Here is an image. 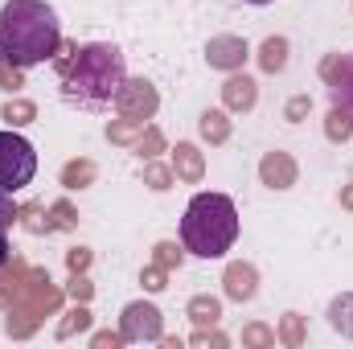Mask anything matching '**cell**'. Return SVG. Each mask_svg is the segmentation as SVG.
I'll return each instance as SVG.
<instances>
[{
    "mask_svg": "<svg viewBox=\"0 0 353 349\" xmlns=\"http://www.w3.org/2000/svg\"><path fill=\"white\" fill-rule=\"evenodd\" d=\"M54 70L62 79V94L79 107H103L111 103L119 87L128 83V70H123V54L107 41H94V46H58L54 54Z\"/></svg>",
    "mask_w": 353,
    "mask_h": 349,
    "instance_id": "cell-1",
    "label": "cell"
},
{
    "mask_svg": "<svg viewBox=\"0 0 353 349\" xmlns=\"http://www.w3.org/2000/svg\"><path fill=\"white\" fill-rule=\"evenodd\" d=\"M62 46L58 12L46 0H8L0 8V50L4 62L29 70L46 58H54Z\"/></svg>",
    "mask_w": 353,
    "mask_h": 349,
    "instance_id": "cell-2",
    "label": "cell"
},
{
    "mask_svg": "<svg viewBox=\"0 0 353 349\" xmlns=\"http://www.w3.org/2000/svg\"><path fill=\"white\" fill-rule=\"evenodd\" d=\"M239 239V210L226 193H197L181 218V247L201 259H218Z\"/></svg>",
    "mask_w": 353,
    "mask_h": 349,
    "instance_id": "cell-3",
    "label": "cell"
},
{
    "mask_svg": "<svg viewBox=\"0 0 353 349\" xmlns=\"http://www.w3.org/2000/svg\"><path fill=\"white\" fill-rule=\"evenodd\" d=\"M58 308H62V292L50 283V275L46 271H25L21 288L8 304V325L4 329H8V337H29L41 325V317H54Z\"/></svg>",
    "mask_w": 353,
    "mask_h": 349,
    "instance_id": "cell-4",
    "label": "cell"
},
{
    "mask_svg": "<svg viewBox=\"0 0 353 349\" xmlns=\"http://www.w3.org/2000/svg\"><path fill=\"white\" fill-rule=\"evenodd\" d=\"M33 173H37V152H33V144L21 140L12 128L0 132V189L17 193V189H25V185L33 181Z\"/></svg>",
    "mask_w": 353,
    "mask_h": 349,
    "instance_id": "cell-5",
    "label": "cell"
},
{
    "mask_svg": "<svg viewBox=\"0 0 353 349\" xmlns=\"http://www.w3.org/2000/svg\"><path fill=\"white\" fill-rule=\"evenodd\" d=\"M119 333H123V341H161L165 337L161 308L157 304H144V300L128 304L123 317H119Z\"/></svg>",
    "mask_w": 353,
    "mask_h": 349,
    "instance_id": "cell-6",
    "label": "cell"
},
{
    "mask_svg": "<svg viewBox=\"0 0 353 349\" xmlns=\"http://www.w3.org/2000/svg\"><path fill=\"white\" fill-rule=\"evenodd\" d=\"M115 107H119L123 119H152L157 107H161V94H157V87H152L148 79H132V83L119 87Z\"/></svg>",
    "mask_w": 353,
    "mask_h": 349,
    "instance_id": "cell-7",
    "label": "cell"
},
{
    "mask_svg": "<svg viewBox=\"0 0 353 349\" xmlns=\"http://www.w3.org/2000/svg\"><path fill=\"white\" fill-rule=\"evenodd\" d=\"M321 79L329 83L333 103L353 107V54H329V58L321 62Z\"/></svg>",
    "mask_w": 353,
    "mask_h": 349,
    "instance_id": "cell-8",
    "label": "cell"
},
{
    "mask_svg": "<svg viewBox=\"0 0 353 349\" xmlns=\"http://www.w3.org/2000/svg\"><path fill=\"white\" fill-rule=\"evenodd\" d=\"M205 62H210L214 70H239V66L247 62V41H243V37H230V33L210 37V46H205Z\"/></svg>",
    "mask_w": 353,
    "mask_h": 349,
    "instance_id": "cell-9",
    "label": "cell"
},
{
    "mask_svg": "<svg viewBox=\"0 0 353 349\" xmlns=\"http://www.w3.org/2000/svg\"><path fill=\"white\" fill-rule=\"evenodd\" d=\"M222 283H226V296L243 304V300H251V296L259 292V271H255L251 263H230L226 275H222Z\"/></svg>",
    "mask_w": 353,
    "mask_h": 349,
    "instance_id": "cell-10",
    "label": "cell"
},
{
    "mask_svg": "<svg viewBox=\"0 0 353 349\" xmlns=\"http://www.w3.org/2000/svg\"><path fill=\"white\" fill-rule=\"evenodd\" d=\"M259 177L267 189H288V185H296V161L288 152H267L259 161Z\"/></svg>",
    "mask_w": 353,
    "mask_h": 349,
    "instance_id": "cell-11",
    "label": "cell"
},
{
    "mask_svg": "<svg viewBox=\"0 0 353 349\" xmlns=\"http://www.w3.org/2000/svg\"><path fill=\"white\" fill-rule=\"evenodd\" d=\"M255 99H259L255 79H247V74H230V79H226V87H222V103H226V111H251Z\"/></svg>",
    "mask_w": 353,
    "mask_h": 349,
    "instance_id": "cell-12",
    "label": "cell"
},
{
    "mask_svg": "<svg viewBox=\"0 0 353 349\" xmlns=\"http://www.w3.org/2000/svg\"><path fill=\"white\" fill-rule=\"evenodd\" d=\"M173 177L176 181H189V185L205 177V161H201L197 144H176L173 148Z\"/></svg>",
    "mask_w": 353,
    "mask_h": 349,
    "instance_id": "cell-13",
    "label": "cell"
},
{
    "mask_svg": "<svg viewBox=\"0 0 353 349\" xmlns=\"http://www.w3.org/2000/svg\"><path fill=\"white\" fill-rule=\"evenodd\" d=\"M185 312H189V321H193L197 329H214V325L222 321V304H218L214 296H193Z\"/></svg>",
    "mask_w": 353,
    "mask_h": 349,
    "instance_id": "cell-14",
    "label": "cell"
},
{
    "mask_svg": "<svg viewBox=\"0 0 353 349\" xmlns=\"http://www.w3.org/2000/svg\"><path fill=\"white\" fill-rule=\"evenodd\" d=\"M325 136L333 140V144H345L353 136V107H341V103H333V111H329V119H325Z\"/></svg>",
    "mask_w": 353,
    "mask_h": 349,
    "instance_id": "cell-15",
    "label": "cell"
},
{
    "mask_svg": "<svg viewBox=\"0 0 353 349\" xmlns=\"http://www.w3.org/2000/svg\"><path fill=\"white\" fill-rule=\"evenodd\" d=\"M197 128H201V140H205V144H226V140H230V119H226V111H205Z\"/></svg>",
    "mask_w": 353,
    "mask_h": 349,
    "instance_id": "cell-16",
    "label": "cell"
},
{
    "mask_svg": "<svg viewBox=\"0 0 353 349\" xmlns=\"http://www.w3.org/2000/svg\"><path fill=\"white\" fill-rule=\"evenodd\" d=\"M259 66H263L267 74H279L288 66V41L283 37H267L263 46H259Z\"/></svg>",
    "mask_w": 353,
    "mask_h": 349,
    "instance_id": "cell-17",
    "label": "cell"
},
{
    "mask_svg": "<svg viewBox=\"0 0 353 349\" xmlns=\"http://www.w3.org/2000/svg\"><path fill=\"white\" fill-rule=\"evenodd\" d=\"M329 325H333L341 337H353V292L337 296V300L329 304Z\"/></svg>",
    "mask_w": 353,
    "mask_h": 349,
    "instance_id": "cell-18",
    "label": "cell"
},
{
    "mask_svg": "<svg viewBox=\"0 0 353 349\" xmlns=\"http://www.w3.org/2000/svg\"><path fill=\"white\" fill-rule=\"evenodd\" d=\"M148 119H119V123H107V140L111 144H140Z\"/></svg>",
    "mask_w": 353,
    "mask_h": 349,
    "instance_id": "cell-19",
    "label": "cell"
},
{
    "mask_svg": "<svg viewBox=\"0 0 353 349\" xmlns=\"http://www.w3.org/2000/svg\"><path fill=\"white\" fill-rule=\"evenodd\" d=\"M90 321H94V317H90V308H87V304L70 308V312H66V317L58 321V337L66 341V337H74V333H87V329H90Z\"/></svg>",
    "mask_w": 353,
    "mask_h": 349,
    "instance_id": "cell-20",
    "label": "cell"
},
{
    "mask_svg": "<svg viewBox=\"0 0 353 349\" xmlns=\"http://www.w3.org/2000/svg\"><path fill=\"white\" fill-rule=\"evenodd\" d=\"M0 115H4V123H8V128H25V123H33V119H37V107H33L29 99H8Z\"/></svg>",
    "mask_w": 353,
    "mask_h": 349,
    "instance_id": "cell-21",
    "label": "cell"
},
{
    "mask_svg": "<svg viewBox=\"0 0 353 349\" xmlns=\"http://www.w3.org/2000/svg\"><path fill=\"white\" fill-rule=\"evenodd\" d=\"M90 181H94V165H90L87 157H83V161H70V165L62 169V185H66V189H87Z\"/></svg>",
    "mask_w": 353,
    "mask_h": 349,
    "instance_id": "cell-22",
    "label": "cell"
},
{
    "mask_svg": "<svg viewBox=\"0 0 353 349\" xmlns=\"http://www.w3.org/2000/svg\"><path fill=\"white\" fill-rule=\"evenodd\" d=\"M279 341L292 349L304 346V317H296V312H288L283 321H279Z\"/></svg>",
    "mask_w": 353,
    "mask_h": 349,
    "instance_id": "cell-23",
    "label": "cell"
},
{
    "mask_svg": "<svg viewBox=\"0 0 353 349\" xmlns=\"http://www.w3.org/2000/svg\"><path fill=\"white\" fill-rule=\"evenodd\" d=\"M74 206L70 201H54L50 206V230H74Z\"/></svg>",
    "mask_w": 353,
    "mask_h": 349,
    "instance_id": "cell-24",
    "label": "cell"
},
{
    "mask_svg": "<svg viewBox=\"0 0 353 349\" xmlns=\"http://www.w3.org/2000/svg\"><path fill=\"white\" fill-rule=\"evenodd\" d=\"M17 222H21L25 230H33V235H46V230H50V218H41V206H21Z\"/></svg>",
    "mask_w": 353,
    "mask_h": 349,
    "instance_id": "cell-25",
    "label": "cell"
},
{
    "mask_svg": "<svg viewBox=\"0 0 353 349\" xmlns=\"http://www.w3.org/2000/svg\"><path fill=\"white\" fill-rule=\"evenodd\" d=\"M144 185L157 189V193H165V189L173 185V169H165V165H144Z\"/></svg>",
    "mask_w": 353,
    "mask_h": 349,
    "instance_id": "cell-26",
    "label": "cell"
},
{
    "mask_svg": "<svg viewBox=\"0 0 353 349\" xmlns=\"http://www.w3.org/2000/svg\"><path fill=\"white\" fill-rule=\"evenodd\" d=\"M161 148H165V136H161L157 128H144V136H140V144H136V152H140L144 161H152V157H157Z\"/></svg>",
    "mask_w": 353,
    "mask_h": 349,
    "instance_id": "cell-27",
    "label": "cell"
},
{
    "mask_svg": "<svg viewBox=\"0 0 353 349\" xmlns=\"http://www.w3.org/2000/svg\"><path fill=\"white\" fill-rule=\"evenodd\" d=\"M243 346H275V329H267V325H247L243 329Z\"/></svg>",
    "mask_w": 353,
    "mask_h": 349,
    "instance_id": "cell-28",
    "label": "cell"
},
{
    "mask_svg": "<svg viewBox=\"0 0 353 349\" xmlns=\"http://www.w3.org/2000/svg\"><path fill=\"white\" fill-rule=\"evenodd\" d=\"M165 279H169V271H165L161 263H152V267H144V275H140V283H144L148 292H165V288H169Z\"/></svg>",
    "mask_w": 353,
    "mask_h": 349,
    "instance_id": "cell-29",
    "label": "cell"
},
{
    "mask_svg": "<svg viewBox=\"0 0 353 349\" xmlns=\"http://www.w3.org/2000/svg\"><path fill=\"white\" fill-rule=\"evenodd\" d=\"M181 251L185 247H176V243H157V263L165 271H173V267H181Z\"/></svg>",
    "mask_w": 353,
    "mask_h": 349,
    "instance_id": "cell-30",
    "label": "cell"
},
{
    "mask_svg": "<svg viewBox=\"0 0 353 349\" xmlns=\"http://www.w3.org/2000/svg\"><path fill=\"white\" fill-rule=\"evenodd\" d=\"M17 214H21V206L12 201V193H8V189H0V230H8V226L17 222Z\"/></svg>",
    "mask_w": 353,
    "mask_h": 349,
    "instance_id": "cell-31",
    "label": "cell"
},
{
    "mask_svg": "<svg viewBox=\"0 0 353 349\" xmlns=\"http://www.w3.org/2000/svg\"><path fill=\"white\" fill-rule=\"evenodd\" d=\"M66 296H70L74 304H87L90 296H94V288H90L87 275H74V279H70V288H66Z\"/></svg>",
    "mask_w": 353,
    "mask_h": 349,
    "instance_id": "cell-32",
    "label": "cell"
},
{
    "mask_svg": "<svg viewBox=\"0 0 353 349\" xmlns=\"http://www.w3.org/2000/svg\"><path fill=\"white\" fill-rule=\"evenodd\" d=\"M0 87L8 90V94H17V90L25 87V83H21V66H12V62H4V66H0Z\"/></svg>",
    "mask_w": 353,
    "mask_h": 349,
    "instance_id": "cell-33",
    "label": "cell"
},
{
    "mask_svg": "<svg viewBox=\"0 0 353 349\" xmlns=\"http://www.w3.org/2000/svg\"><path fill=\"white\" fill-rule=\"evenodd\" d=\"M66 267H70V275H83L90 267V251L87 247H74V251H66Z\"/></svg>",
    "mask_w": 353,
    "mask_h": 349,
    "instance_id": "cell-34",
    "label": "cell"
},
{
    "mask_svg": "<svg viewBox=\"0 0 353 349\" xmlns=\"http://www.w3.org/2000/svg\"><path fill=\"white\" fill-rule=\"evenodd\" d=\"M308 107H312V99H308V94H296V99L288 103V119H292V123H300V119L308 115Z\"/></svg>",
    "mask_w": 353,
    "mask_h": 349,
    "instance_id": "cell-35",
    "label": "cell"
},
{
    "mask_svg": "<svg viewBox=\"0 0 353 349\" xmlns=\"http://www.w3.org/2000/svg\"><path fill=\"white\" fill-rule=\"evenodd\" d=\"M193 346H214V349H226V337H222V333H210V329H197V333H193Z\"/></svg>",
    "mask_w": 353,
    "mask_h": 349,
    "instance_id": "cell-36",
    "label": "cell"
},
{
    "mask_svg": "<svg viewBox=\"0 0 353 349\" xmlns=\"http://www.w3.org/2000/svg\"><path fill=\"white\" fill-rule=\"evenodd\" d=\"M90 346H94V349H119V346H123V333H94V337H90Z\"/></svg>",
    "mask_w": 353,
    "mask_h": 349,
    "instance_id": "cell-37",
    "label": "cell"
},
{
    "mask_svg": "<svg viewBox=\"0 0 353 349\" xmlns=\"http://www.w3.org/2000/svg\"><path fill=\"white\" fill-rule=\"evenodd\" d=\"M12 263V247H8V239H4V230H0V271Z\"/></svg>",
    "mask_w": 353,
    "mask_h": 349,
    "instance_id": "cell-38",
    "label": "cell"
},
{
    "mask_svg": "<svg viewBox=\"0 0 353 349\" xmlns=\"http://www.w3.org/2000/svg\"><path fill=\"white\" fill-rule=\"evenodd\" d=\"M341 206H345V210H353V185H345V189H341Z\"/></svg>",
    "mask_w": 353,
    "mask_h": 349,
    "instance_id": "cell-39",
    "label": "cell"
},
{
    "mask_svg": "<svg viewBox=\"0 0 353 349\" xmlns=\"http://www.w3.org/2000/svg\"><path fill=\"white\" fill-rule=\"evenodd\" d=\"M251 4H271V0H251Z\"/></svg>",
    "mask_w": 353,
    "mask_h": 349,
    "instance_id": "cell-40",
    "label": "cell"
},
{
    "mask_svg": "<svg viewBox=\"0 0 353 349\" xmlns=\"http://www.w3.org/2000/svg\"><path fill=\"white\" fill-rule=\"evenodd\" d=\"M0 66H4V50H0Z\"/></svg>",
    "mask_w": 353,
    "mask_h": 349,
    "instance_id": "cell-41",
    "label": "cell"
}]
</instances>
